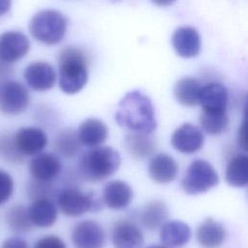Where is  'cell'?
<instances>
[{"mask_svg":"<svg viewBox=\"0 0 248 248\" xmlns=\"http://www.w3.org/2000/svg\"><path fill=\"white\" fill-rule=\"evenodd\" d=\"M115 122L131 132L152 134L157 129V119L149 97L133 90L120 100L114 114Z\"/></svg>","mask_w":248,"mask_h":248,"instance_id":"obj_1","label":"cell"},{"mask_svg":"<svg viewBox=\"0 0 248 248\" xmlns=\"http://www.w3.org/2000/svg\"><path fill=\"white\" fill-rule=\"evenodd\" d=\"M58 78L60 89L68 95L78 93L88 80L86 54L73 46L63 48L58 56Z\"/></svg>","mask_w":248,"mask_h":248,"instance_id":"obj_2","label":"cell"},{"mask_svg":"<svg viewBox=\"0 0 248 248\" xmlns=\"http://www.w3.org/2000/svg\"><path fill=\"white\" fill-rule=\"evenodd\" d=\"M121 157L111 146H97L86 151L80 158L78 168L85 180L93 183L113 175L119 169Z\"/></svg>","mask_w":248,"mask_h":248,"instance_id":"obj_3","label":"cell"},{"mask_svg":"<svg viewBox=\"0 0 248 248\" xmlns=\"http://www.w3.org/2000/svg\"><path fill=\"white\" fill-rule=\"evenodd\" d=\"M68 27V18L56 10H43L34 15L29 23L32 37L44 45L60 43Z\"/></svg>","mask_w":248,"mask_h":248,"instance_id":"obj_4","label":"cell"},{"mask_svg":"<svg viewBox=\"0 0 248 248\" xmlns=\"http://www.w3.org/2000/svg\"><path fill=\"white\" fill-rule=\"evenodd\" d=\"M218 183L219 175L213 166L203 159H196L186 170L181 187L188 195H198L208 192Z\"/></svg>","mask_w":248,"mask_h":248,"instance_id":"obj_5","label":"cell"},{"mask_svg":"<svg viewBox=\"0 0 248 248\" xmlns=\"http://www.w3.org/2000/svg\"><path fill=\"white\" fill-rule=\"evenodd\" d=\"M57 202L62 213L68 217H79L86 212H95L101 208L91 194L74 187L63 189L58 195Z\"/></svg>","mask_w":248,"mask_h":248,"instance_id":"obj_6","label":"cell"},{"mask_svg":"<svg viewBox=\"0 0 248 248\" xmlns=\"http://www.w3.org/2000/svg\"><path fill=\"white\" fill-rule=\"evenodd\" d=\"M30 104L27 88L16 80L0 83V111L6 115H17L26 110Z\"/></svg>","mask_w":248,"mask_h":248,"instance_id":"obj_7","label":"cell"},{"mask_svg":"<svg viewBox=\"0 0 248 248\" xmlns=\"http://www.w3.org/2000/svg\"><path fill=\"white\" fill-rule=\"evenodd\" d=\"M204 136L200 128L192 123H183L177 127L170 137L171 146L182 154H193L202 149Z\"/></svg>","mask_w":248,"mask_h":248,"instance_id":"obj_8","label":"cell"},{"mask_svg":"<svg viewBox=\"0 0 248 248\" xmlns=\"http://www.w3.org/2000/svg\"><path fill=\"white\" fill-rule=\"evenodd\" d=\"M72 242L76 248H103L106 243L105 231L97 221L83 220L75 226Z\"/></svg>","mask_w":248,"mask_h":248,"instance_id":"obj_9","label":"cell"},{"mask_svg":"<svg viewBox=\"0 0 248 248\" xmlns=\"http://www.w3.org/2000/svg\"><path fill=\"white\" fill-rule=\"evenodd\" d=\"M30 48L26 35L19 31H7L0 35V60L13 64L24 57Z\"/></svg>","mask_w":248,"mask_h":248,"instance_id":"obj_10","label":"cell"},{"mask_svg":"<svg viewBox=\"0 0 248 248\" xmlns=\"http://www.w3.org/2000/svg\"><path fill=\"white\" fill-rule=\"evenodd\" d=\"M229 93L225 85L219 82H209L201 88L199 105L202 111L209 113H227Z\"/></svg>","mask_w":248,"mask_h":248,"instance_id":"obj_11","label":"cell"},{"mask_svg":"<svg viewBox=\"0 0 248 248\" xmlns=\"http://www.w3.org/2000/svg\"><path fill=\"white\" fill-rule=\"evenodd\" d=\"M18 151L23 156H32L41 153L47 144V136L38 127H22L14 135Z\"/></svg>","mask_w":248,"mask_h":248,"instance_id":"obj_12","label":"cell"},{"mask_svg":"<svg viewBox=\"0 0 248 248\" xmlns=\"http://www.w3.org/2000/svg\"><path fill=\"white\" fill-rule=\"evenodd\" d=\"M24 79L27 85L35 91H47L51 89L56 81L54 68L47 62H33L24 71Z\"/></svg>","mask_w":248,"mask_h":248,"instance_id":"obj_13","label":"cell"},{"mask_svg":"<svg viewBox=\"0 0 248 248\" xmlns=\"http://www.w3.org/2000/svg\"><path fill=\"white\" fill-rule=\"evenodd\" d=\"M111 242L114 248H141L144 237L142 232L135 223L120 220L112 227Z\"/></svg>","mask_w":248,"mask_h":248,"instance_id":"obj_14","label":"cell"},{"mask_svg":"<svg viewBox=\"0 0 248 248\" xmlns=\"http://www.w3.org/2000/svg\"><path fill=\"white\" fill-rule=\"evenodd\" d=\"M28 168L33 179L50 182L60 173L62 165L54 154L41 152L30 160Z\"/></svg>","mask_w":248,"mask_h":248,"instance_id":"obj_15","label":"cell"},{"mask_svg":"<svg viewBox=\"0 0 248 248\" xmlns=\"http://www.w3.org/2000/svg\"><path fill=\"white\" fill-rule=\"evenodd\" d=\"M171 44L175 52L183 58L196 57L201 51V37L196 28L182 26L171 36Z\"/></svg>","mask_w":248,"mask_h":248,"instance_id":"obj_16","label":"cell"},{"mask_svg":"<svg viewBox=\"0 0 248 248\" xmlns=\"http://www.w3.org/2000/svg\"><path fill=\"white\" fill-rule=\"evenodd\" d=\"M178 164L175 159L167 153L154 155L148 164L150 178L158 184H168L173 181L178 174Z\"/></svg>","mask_w":248,"mask_h":248,"instance_id":"obj_17","label":"cell"},{"mask_svg":"<svg viewBox=\"0 0 248 248\" xmlns=\"http://www.w3.org/2000/svg\"><path fill=\"white\" fill-rule=\"evenodd\" d=\"M133 198L134 192L132 187L120 179L107 183L103 191L105 204L113 210L126 208L132 202Z\"/></svg>","mask_w":248,"mask_h":248,"instance_id":"obj_18","label":"cell"},{"mask_svg":"<svg viewBox=\"0 0 248 248\" xmlns=\"http://www.w3.org/2000/svg\"><path fill=\"white\" fill-rule=\"evenodd\" d=\"M77 133L81 145L91 148L102 145L108 135L107 125L95 117L83 120L78 126Z\"/></svg>","mask_w":248,"mask_h":248,"instance_id":"obj_19","label":"cell"},{"mask_svg":"<svg viewBox=\"0 0 248 248\" xmlns=\"http://www.w3.org/2000/svg\"><path fill=\"white\" fill-rule=\"evenodd\" d=\"M28 214L33 226L39 228H48L55 224L58 211L55 203L50 198H40L33 200Z\"/></svg>","mask_w":248,"mask_h":248,"instance_id":"obj_20","label":"cell"},{"mask_svg":"<svg viewBox=\"0 0 248 248\" xmlns=\"http://www.w3.org/2000/svg\"><path fill=\"white\" fill-rule=\"evenodd\" d=\"M191 236L190 226L180 220H170L160 227V240L169 247H182L189 242Z\"/></svg>","mask_w":248,"mask_h":248,"instance_id":"obj_21","label":"cell"},{"mask_svg":"<svg viewBox=\"0 0 248 248\" xmlns=\"http://www.w3.org/2000/svg\"><path fill=\"white\" fill-rule=\"evenodd\" d=\"M198 243L202 248H219L226 240L225 228L213 218L205 219L197 229Z\"/></svg>","mask_w":248,"mask_h":248,"instance_id":"obj_22","label":"cell"},{"mask_svg":"<svg viewBox=\"0 0 248 248\" xmlns=\"http://www.w3.org/2000/svg\"><path fill=\"white\" fill-rule=\"evenodd\" d=\"M124 147L135 159L150 157L156 150V143L149 134L131 132L124 138Z\"/></svg>","mask_w":248,"mask_h":248,"instance_id":"obj_23","label":"cell"},{"mask_svg":"<svg viewBox=\"0 0 248 248\" xmlns=\"http://www.w3.org/2000/svg\"><path fill=\"white\" fill-rule=\"evenodd\" d=\"M169 207L161 200H153L147 202L140 213L141 225L149 230L154 231L160 228L168 219Z\"/></svg>","mask_w":248,"mask_h":248,"instance_id":"obj_24","label":"cell"},{"mask_svg":"<svg viewBox=\"0 0 248 248\" xmlns=\"http://www.w3.org/2000/svg\"><path fill=\"white\" fill-rule=\"evenodd\" d=\"M202 85L194 78L185 77L178 79L173 87V95L176 101L184 107L199 105V97Z\"/></svg>","mask_w":248,"mask_h":248,"instance_id":"obj_25","label":"cell"},{"mask_svg":"<svg viewBox=\"0 0 248 248\" xmlns=\"http://www.w3.org/2000/svg\"><path fill=\"white\" fill-rule=\"evenodd\" d=\"M225 179L234 188H243L248 184V157L244 154L233 156L227 165Z\"/></svg>","mask_w":248,"mask_h":248,"instance_id":"obj_26","label":"cell"},{"mask_svg":"<svg viewBox=\"0 0 248 248\" xmlns=\"http://www.w3.org/2000/svg\"><path fill=\"white\" fill-rule=\"evenodd\" d=\"M81 146L77 131L70 128L60 131L53 141L54 149L66 158L77 156L79 153Z\"/></svg>","mask_w":248,"mask_h":248,"instance_id":"obj_27","label":"cell"},{"mask_svg":"<svg viewBox=\"0 0 248 248\" xmlns=\"http://www.w3.org/2000/svg\"><path fill=\"white\" fill-rule=\"evenodd\" d=\"M6 221L9 228L16 232L23 233L32 230L28 208L22 204H16L9 208L6 213Z\"/></svg>","mask_w":248,"mask_h":248,"instance_id":"obj_28","label":"cell"},{"mask_svg":"<svg viewBox=\"0 0 248 248\" xmlns=\"http://www.w3.org/2000/svg\"><path fill=\"white\" fill-rule=\"evenodd\" d=\"M200 124L203 131L212 136L223 134L229 126L227 113H209L202 111L200 114Z\"/></svg>","mask_w":248,"mask_h":248,"instance_id":"obj_29","label":"cell"},{"mask_svg":"<svg viewBox=\"0 0 248 248\" xmlns=\"http://www.w3.org/2000/svg\"><path fill=\"white\" fill-rule=\"evenodd\" d=\"M0 154L4 160L10 163H21L23 155L18 151L14 136L11 134H4L0 137Z\"/></svg>","mask_w":248,"mask_h":248,"instance_id":"obj_30","label":"cell"},{"mask_svg":"<svg viewBox=\"0 0 248 248\" xmlns=\"http://www.w3.org/2000/svg\"><path fill=\"white\" fill-rule=\"evenodd\" d=\"M27 193L30 199L33 200L40 198H50L53 193V187L50 182L33 179L27 186Z\"/></svg>","mask_w":248,"mask_h":248,"instance_id":"obj_31","label":"cell"},{"mask_svg":"<svg viewBox=\"0 0 248 248\" xmlns=\"http://www.w3.org/2000/svg\"><path fill=\"white\" fill-rule=\"evenodd\" d=\"M14 193V179L6 170H0V205L10 200Z\"/></svg>","mask_w":248,"mask_h":248,"instance_id":"obj_32","label":"cell"},{"mask_svg":"<svg viewBox=\"0 0 248 248\" xmlns=\"http://www.w3.org/2000/svg\"><path fill=\"white\" fill-rule=\"evenodd\" d=\"M33 248H66V245L60 237L49 234L38 239Z\"/></svg>","mask_w":248,"mask_h":248,"instance_id":"obj_33","label":"cell"},{"mask_svg":"<svg viewBox=\"0 0 248 248\" xmlns=\"http://www.w3.org/2000/svg\"><path fill=\"white\" fill-rule=\"evenodd\" d=\"M0 248H29L26 240L20 237H10L3 241Z\"/></svg>","mask_w":248,"mask_h":248,"instance_id":"obj_34","label":"cell"},{"mask_svg":"<svg viewBox=\"0 0 248 248\" xmlns=\"http://www.w3.org/2000/svg\"><path fill=\"white\" fill-rule=\"evenodd\" d=\"M14 74V67L11 63L4 62L0 60V83L8 80L10 77H12Z\"/></svg>","mask_w":248,"mask_h":248,"instance_id":"obj_35","label":"cell"},{"mask_svg":"<svg viewBox=\"0 0 248 248\" xmlns=\"http://www.w3.org/2000/svg\"><path fill=\"white\" fill-rule=\"evenodd\" d=\"M237 143L244 151H247V136H246V122L242 121L237 131Z\"/></svg>","mask_w":248,"mask_h":248,"instance_id":"obj_36","label":"cell"},{"mask_svg":"<svg viewBox=\"0 0 248 248\" xmlns=\"http://www.w3.org/2000/svg\"><path fill=\"white\" fill-rule=\"evenodd\" d=\"M12 6V0H0V16L9 12Z\"/></svg>","mask_w":248,"mask_h":248,"instance_id":"obj_37","label":"cell"},{"mask_svg":"<svg viewBox=\"0 0 248 248\" xmlns=\"http://www.w3.org/2000/svg\"><path fill=\"white\" fill-rule=\"evenodd\" d=\"M153 4L160 6V7H166V6H170L172 3L175 2V0H150Z\"/></svg>","mask_w":248,"mask_h":248,"instance_id":"obj_38","label":"cell"},{"mask_svg":"<svg viewBox=\"0 0 248 248\" xmlns=\"http://www.w3.org/2000/svg\"><path fill=\"white\" fill-rule=\"evenodd\" d=\"M147 248H172V247H169L163 244V245H150Z\"/></svg>","mask_w":248,"mask_h":248,"instance_id":"obj_39","label":"cell"}]
</instances>
